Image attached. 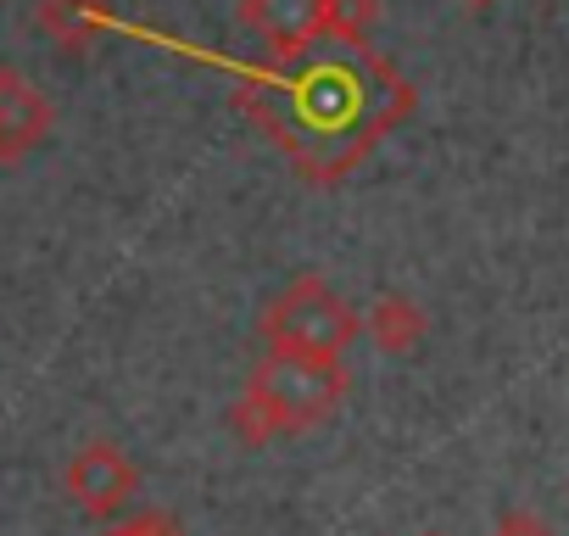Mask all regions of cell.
Segmentation results:
<instances>
[{
    "label": "cell",
    "instance_id": "ba28073f",
    "mask_svg": "<svg viewBox=\"0 0 569 536\" xmlns=\"http://www.w3.org/2000/svg\"><path fill=\"white\" fill-rule=\"evenodd\" d=\"M491 536H552V525L536 514V508H502Z\"/></svg>",
    "mask_w": 569,
    "mask_h": 536
},
{
    "label": "cell",
    "instance_id": "8992f818",
    "mask_svg": "<svg viewBox=\"0 0 569 536\" xmlns=\"http://www.w3.org/2000/svg\"><path fill=\"white\" fill-rule=\"evenodd\" d=\"M363 336H369L386 358H408V353H419V341L430 336V314H425V302H413V297H402V291H386V297L369 302Z\"/></svg>",
    "mask_w": 569,
    "mask_h": 536
},
{
    "label": "cell",
    "instance_id": "6da1fadb",
    "mask_svg": "<svg viewBox=\"0 0 569 536\" xmlns=\"http://www.w3.org/2000/svg\"><path fill=\"white\" fill-rule=\"evenodd\" d=\"M240 107L308 185H341L413 112V85L375 46L319 40L297 62L240 68Z\"/></svg>",
    "mask_w": 569,
    "mask_h": 536
},
{
    "label": "cell",
    "instance_id": "52a82bcc",
    "mask_svg": "<svg viewBox=\"0 0 569 536\" xmlns=\"http://www.w3.org/2000/svg\"><path fill=\"white\" fill-rule=\"evenodd\" d=\"M380 23V0H325V40L336 46H369Z\"/></svg>",
    "mask_w": 569,
    "mask_h": 536
},
{
    "label": "cell",
    "instance_id": "7a4b0ae2",
    "mask_svg": "<svg viewBox=\"0 0 569 536\" xmlns=\"http://www.w3.org/2000/svg\"><path fill=\"white\" fill-rule=\"evenodd\" d=\"M347 403V369L297 353H262L229 403V430L240 447H268L284 436L319 430Z\"/></svg>",
    "mask_w": 569,
    "mask_h": 536
},
{
    "label": "cell",
    "instance_id": "8fae6325",
    "mask_svg": "<svg viewBox=\"0 0 569 536\" xmlns=\"http://www.w3.org/2000/svg\"><path fill=\"white\" fill-rule=\"evenodd\" d=\"M419 536H447V530H419Z\"/></svg>",
    "mask_w": 569,
    "mask_h": 536
},
{
    "label": "cell",
    "instance_id": "5b68a950",
    "mask_svg": "<svg viewBox=\"0 0 569 536\" xmlns=\"http://www.w3.org/2000/svg\"><path fill=\"white\" fill-rule=\"evenodd\" d=\"M134 486H140V469H134L112 441H96V447H84V453L68 464V497H73L84 514H96V519L118 514V508L134 497Z\"/></svg>",
    "mask_w": 569,
    "mask_h": 536
},
{
    "label": "cell",
    "instance_id": "277c9868",
    "mask_svg": "<svg viewBox=\"0 0 569 536\" xmlns=\"http://www.w3.org/2000/svg\"><path fill=\"white\" fill-rule=\"evenodd\" d=\"M240 29L268 62H297L325 40V0H240Z\"/></svg>",
    "mask_w": 569,
    "mask_h": 536
},
{
    "label": "cell",
    "instance_id": "9c48e42d",
    "mask_svg": "<svg viewBox=\"0 0 569 536\" xmlns=\"http://www.w3.org/2000/svg\"><path fill=\"white\" fill-rule=\"evenodd\" d=\"M107 536H184V530H179L168 514H134L129 525H112Z\"/></svg>",
    "mask_w": 569,
    "mask_h": 536
},
{
    "label": "cell",
    "instance_id": "30bf717a",
    "mask_svg": "<svg viewBox=\"0 0 569 536\" xmlns=\"http://www.w3.org/2000/svg\"><path fill=\"white\" fill-rule=\"evenodd\" d=\"M463 7H469V12H480V7H497V0H463Z\"/></svg>",
    "mask_w": 569,
    "mask_h": 536
},
{
    "label": "cell",
    "instance_id": "3957f363",
    "mask_svg": "<svg viewBox=\"0 0 569 536\" xmlns=\"http://www.w3.org/2000/svg\"><path fill=\"white\" fill-rule=\"evenodd\" d=\"M257 336H262L268 353H297V358L341 364L347 347L363 336V314H352V302L336 297V286L325 275H297L279 297L262 302Z\"/></svg>",
    "mask_w": 569,
    "mask_h": 536
}]
</instances>
